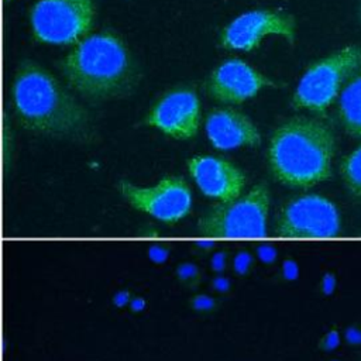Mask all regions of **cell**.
Returning a JSON list of instances; mask_svg holds the SVG:
<instances>
[{"instance_id":"cell-1","label":"cell","mask_w":361,"mask_h":361,"mask_svg":"<svg viewBox=\"0 0 361 361\" xmlns=\"http://www.w3.org/2000/svg\"><path fill=\"white\" fill-rule=\"evenodd\" d=\"M17 120L30 131L76 142L94 138L89 111L41 65L24 61L13 83Z\"/></svg>"},{"instance_id":"cell-2","label":"cell","mask_w":361,"mask_h":361,"mask_svg":"<svg viewBox=\"0 0 361 361\" xmlns=\"http://www.w3.org/2000/svg\"><path fill=\"white\" fill-rule=\"evenodd\" d=\"M59 66L69 86L90 100L124 97L140 80L131 51L111 31L80 39Z\"/></svg>"},{"instance_id":"cell-3","label":"cell","mask_w":361,"mask_h":361,"mask_svg":"<svg viewBox=\"0 0 361 361\" xmlns=\"http://www.w3.org/2000/svg\"><path fill=\"white\" fill-rule=\"evenodd\" d=\"M336 138L331 128L310 117H292L271 135L267 161L274 178L289 188L309 189L331 176Z\"/></svg>"},{"instance_id":"cell-4","label":"cell","mask_w":361,"mask_h":361,"mask_svg":"<svg viewBox=\"0 0 361 361\" xmlns=\"http://www.w3.org/2000/svg\"><path fill=\"white\" fill-rule=\"evenodd\" d=\"M269 190L264 183L245 195L210 206L197 220L196 230L203 238L257 240L268 235Z\"/></svg>"},{"instance_id":"cell-5","label":"cell","mask_w":361,"mask_h":361,"mask_svg":"<svg viewBox=\"0 0 361 361\" xmlns=\"http://www.w3.org/2000/svg\"><path fill=\"white\" fill-rule=\"evenodd\" d=\"M361 69V44L344 47L312 63L300 78L292 103L323 113Z\"/></svg>"},{"instance_id":"cell-6","label":"cell","mask_w":361,"mask_h":361,"mask_svg":"<svg viewBox=\"0 0 361 361\" xmlns=\"http://www.w3.org/2000/svg\"><path fill=\"white\" fill-rule=\"evenodd\" d=\"M341 231L343 220L336 203L317 193H303L279 207L272 234L285 240H331Z\"/></svg>"},{"instance_id":"cell-7","label":"cell","mask_w":361,"mask_h":361,"mask_svg":"<svg viewBox=\"0 0 361 361\" xmlns=\"http://www.w3.org/2000/svg\"><path fill=\"white\" fill-rule=\"evenodd\" d=\"M94 16L93 0H38L31 8L30 23L37 41L69 45L86 37Z\"/></svg>"},{"instance_id":"cell-8","label":"cell","mask_w":361,"mask_h":361,"mask_svg":"<svg viewBox=\"0 0 361 361\" xmlns=\"http://www.w3.org/2000/svg\"><path fill=\"white\" fill-rule=\"evenodd\" d=\"M118 192L127 203L165 224H176L192 212V190L182 176L168 175L152 186L120 180Z\"/></svg>"},{"instance_id":"cell-9","label":"cell","mask_w":361,"mask_h":361,"mask_svg":"<svg viewBox=\"0 0 361 361\" xmlns=\"http://www.w3.org/2000/svg\"><path fill=\"white\" fill-rule=\"evenodd\" d=\"M269 35L295 41V18L281 10H251L235 17L220 34V45L226 49L251 51Z\"/></svg>"},{"instance_id":"cell-10","label":"cell","mask_w":361,"mask_h":361,"mask_svg":"<svg viewBox=\"0 0 361 361\" xmlns=\"http://www.w3.org/2000/svg\"><path fill=\"white\" fill-rule=\"evenodd\" d=\"M145 123L176 140L195 137L200 124V103L195 90L176 87L166 92L152 106Z\"/></svg>"},{"instance_id":"cell-11","label":"cell","mask_w":361,"mask_h":361,"mask_svg":"<svg viewBox=\"0 0 361 361\" xmlns=\"http://www.w3.org/2000/svg\"><path fill=\"white\" fill-rule=\"evenodd\" d=\"M274 82L241 59L221 62L206 80V92L221 103H243Z\"/></svg>"},{"instance_id":"cell-12","label":"cell","mask_w":361,"mask_h":361,"mask_svg":"<svg viewBox=\"0 0 361 361\" xmlns=\"http://www.w3.org/2000/svg\"><path fill=\"white\" fill-rule=\"evenodd\" d=\"M188 169L200 192L219 202L240 197L245 186L244 172L221 157L196 155L188 161Z\"/></svg>"},{"instance_id":"cell-13","label":"cell","mask_w":361,"mask_h":361,"mask_svg":"<svg viewBox=\"0 0 361 361\" xmlns=\"http://www.w3.org/2000/svg\"><path fill=\"white\" fill-rule=\"evenodd\" d=\"M206 134L217 149L257 147L261 134L255 124L235 109H214L206 118Z\"/></svg>"},{"instance_id":"cell-14","label":"cell","mask_w":361,"mask_h":361,"mask_svg":"<svg viewBox=\"0 0 361 361\" xmlns=\"http://www.w3.org/2000/svg\"><path fill=\"white\" fill-rule=\"evenodd\" d=\"M338 118L350 135L361 138V69L338 96Z\"/></svg>"},{"instance_id":"cell-15","label":"cell","mask_w":361,"mask_h":361,"mask_svg":"<svg viewBox=\"0 0 361 361\" xmlns=\"http://www.w3.org/2000/svg\"><path fill=\"white\" fill-rule=\"evenodd\" d=\"M340 176L350 195L361 203V144L341 159Z\"/></svg>"},{"instance_id":"cell-16","label":"cell","mask_w":361,"mask_h":361,"mask_svg":"<svg viewBox=\"0 0 361 361\" xmlns=\"http://www.w3.org/2000/svg\"><path fill=\"white\" fill-rule=\"evenodd\" d=\"M175 279L183 288L195 290L203 282V271L196 262L183 261L175 267Z\"/></svg>"},{"instance_id":"cell-17","label":"cell","mask_w":361,"mask_h":361,"mask_svg":"<svg viewBox=\"0 0 361 361\" xmlns=\"http://www.w3.org/2000/svg\"><path fill=\"white\" fill-rule=\"evenodd\" d=\"M188 306L197 314H213L219 310L220 303L214 295L197 292L188 299Z\"/></svg>"},{"instance_id":"cell-18","label":"cell","mask_w":361,"mask_h":361,"mask_svg":"<svg viewBox=\"0 0 361 361\" xmlns=\"http://www.w3.org/2000/svg\"><path fill=\"white\" fill-rule=\"evenodd\" d=\"M255 262H257V258H255L254 252H251L248 250H240L231 257L230 264H231V271L234 272V275L244 278L252 272Z\"/></svg>"},{"instance_id":"cell-19","label":"cell","mask_w":361,"mask_h":361,"mask_svg":"<svg viewBox=\"0 0 361 361\" xmlns=\"http://www.w3.org/2000/svg\"><path fill=\"white\" fill-rule=\"evenodd\" d=\"M343 344V334H341V330L337 327V326H333L330 327L327 331H324L319 340H317V350L320 353H333L336 351L340 345Z\"/></svg>"},{"instance_id":"cell-20","label":"cell","mask_w":361,"mask_h":361,"mask_svg":"<svg viewBox=\"0 0 361 361\" xmlns=\"http://www.w3.org/2000/svg\"><path fill=\"white\" fill-rule=\"evenodd\" d=\"M254 254H255L257 261H259L262 265H267V267L274 265L279 257L278 248L274 244L267 243V241L258 243L254 248Z\"/></svg>"},{"instance_id":"cell-21","label":"cell","mask_w":361,"mask_h":361,"mask_svg":"<svg viewBox=\"0 0 361 361\" xmlns=\"http://www.w3.org/2000/svg\"><path fill=\"white\" fill-rule=\"evenodd\" d=\"M278 276L283 282H295L300 276V267L293 257H285L279 265Z\"/></svg>"},{"instance_id":"cell-22","label":"cell","mask_w":361,"mask_h":361,"mask_svg":"<svg viewBox=\"0 0 361 361\" xmlns=\"http://www.w3.org/2000/svg\"><path fill=\"white\" fill-rule=\"evenodd\" d=\"M171 255V248L165 243H151L147 248V257L152 264L162 265L168 261Z\"/></svg>"},{"instance_id":"cell-23","label":"cell","mask_w":361,"mask_h":361,"mask_svg":"<svg viewBox=\"0 0 361 361\" xmlns=\"http://www.w3.org/2000/svg\"><path fill=\"white\" fill-rule=\"evenodd\" d=\"M338 281H337V275L334 271H324L319 279V285H317V290L323 298H330L334 295L336 289H337Z\"/></svg>"},{"instance_id":"cell-24","label":"cell","mask_w":361,"mask_h":361,"mask_svg":"<svg viewBox=\"0 0 361 361\" xmlns=\"http://www.w3.org/2000/svg\"><path fill=\"white\" fill-rule=\"evenodd\" d=\"M228 262H231V259L228 258V252L226 250H214L209 258V268L214 275L224 274Z\"/></svg>"},{"instance_id":"cell-25","label":"cell","mask_w":361,"mask_h":361,"mask_svg":"<svg viewBox=\"0 0 361 361\" xmlns=\"http://www.w3.org/2000/svg\"><path fill=\"white\" fill-rule=\"evenodd\" d=\"M343 343L351 348H361V324L351 323L341 330Z\"/></svg>"},{"instance_id":"cell-26","label":"cell","mask_w":361,"mask_h":361,"mask_svg":"<svg viewBox=\"0 0 361 361\" xmlns=\"http://www.w3.org/2000/svg\"><path fill=\"white\" fill-rule=\"evenodd\" d=\"M210 290L216 295H228L233 290V281L226 274L214 275L209 282Z\"/></svg>"},{"instance_id":"cell-27","label":"cell","mask_w":361,"mask_h":361,"mask_svg":"<svg viewBox=\"0 0 361 361\" xmlns=\"http://www.w3.org/2000/svg\"><path fill=\"white\" fill-rule=\"evenodd\" d=\"M216 248V240L213 238H199V240H193L190 243V250L199 255H204V254H212Z\"/></svg>"},{"instance_id":"cell-28","label":"cell","mask_w":361,"mask_h":361,"mask_svg":"<svg viewBox=\"0 0 361 361\" xmlns=\"http://www.w3.org/2000/svg\"><path fill=\"white\" fill-rule=\"evenodd\" d=\"M134 293L127 289V288H121L118 290H116L111 296V305L116 307V309H124V307H128L131 299H133Z\"/></svg>"},{"instance_id":"cell-29","label":"cell","mask_w":361,"mask_h":361,"mask_svg":"<svg viewBox=\"0 0 361 361\" xmlns=\"http://www.w3.org/2000/svg\"><path fill=\"white\" fill-rule=\"evenodd\" d=\"M147 307H148V300H147L142 295H134L127 309H128L131 313L138 314V313H142Z\"/></svg>"},{"instance_id":"cell-30","label":"cell","mask_w":361,"mask_h":361,"mask_svg":"<svg viewBox=\"0 0 361 361\" xmlns=\"http://www.w3.org/2000/svg\"><path fill=\"white\" fill-rule=\"evenodd\" d=\"M355 361H361V348H358V351L355 354Z\"/></svg>"},{"instance_id":"cell-31","label":"cell","mask_w":361,"mask_h":361,"mask_svg":"<svg viewBox=\"0 0 361 361\" xmlns=\"http://www.w3.org/2000/svg\"><path fill=\"white\" fill-rule=\"evenodd\" d=\"M329 361H341V360H338V358H331V360H329Z\"/></svg>"},{"instance_id":"cell-32","label":"cell","mask_w":361,"mask_h":361,"mask_svg":"<svg viewBox=\"0 0 361 361\" xmlns=\"http://www.w3.org/2000/svg\"><path fill=\"white\" fill-rule=\"evenodd\" d=\"M360 14H361V11H360Z\"/></svg>"}]
</instances>
